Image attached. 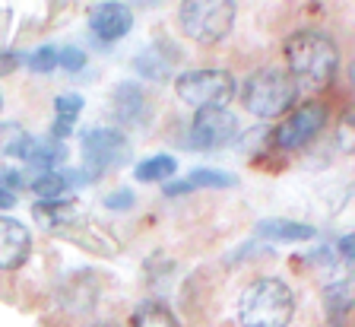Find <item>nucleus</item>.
Masks as SVG:
<instances>
[{"mask_svg": "<svg viewBox=\"0 0 355 327\" xmlns=\"http://www.w3.org/2000/svg\"><path fill=\"white\" fill-rule=\"evenodd\" d=\"M286 67L295 86L302 83L311 90H324L340 67V48L327 32L298 29L286 38Z\"/></svg>", "mask_w": 355, "mask_h": 327, "instance_id": "obj_1", "label": "nucleus"}, {"mask_svg": "<svg viewBox=\"0 0 355 327\" xmlns=\"http://www.w3.org/2000/svg\"><path fill=\"white\" fill-rule=\"evenodd\" d=\"M292 315H295V296L276 276L254 280L238 302V321L244 327H286Z\"/></svg>", "mask_w": 355, "mask_h": 327, "instance_id": "obj_2", "label": "nucleus"}, {"mask_svg": "<svg viewBox=\"0 0 355 327\" xmlns=\"http://www.w3.org/2000/svg\"><path fill=\"white\" fill-rule=\"evenodd\" d=\"M178 23L197 45H219L235 26V0H184Z\"/></svg>", "mask_w": 355, "mask_h": 327, "instance_id": "obj_3", "label": "nucleus"}, {"mask_svg": "<svg viewBox=\"0 0 355 327\" xmlns=\"http://www.w3.org/2000/svg\"><path fill=\"white\" fill-rule=\"evenodd\" d=\"M295 99H298L295 80H292L286 70H276V67L251 74L241 90L244 108L251 115H257V118H276V115H282L286 108H292Z\"/></svg>", "mask_w": 355, "mask_h": 327, "instance_id": "obj_4", "label": "nucleus"}, {"mask_svg": "<svg viewBox=\"0 0 355 327\" xmlns=\"http://www.w3.org/2000/svg\"><path fill=\"white\" fill-rule=\"evenodd\" d=\"M175 92L193 108H222L235 96V76L229 70H187L175 80Z\"/></svg>", "mask_w": 355, "mask_h": 327, "instance_id": "obj_5", "label": "nucleus"}, {"mask_svg": "<svg viewBox=\"0 0 355 327\" xmlns=\"http://www.w3.org/2000/svg\"><path fill=\"white\" fill-rule=\"evenodd\" d=\"M83 153H86V175L98 178L102 171L124 162V156L130 153V143H127V137L121 131L92 127L89 134H83Z\"/></svg>", "mask_w": 355, "mask_h": 327, "instance_id": "obj_6", "label": "nucleus"}, {"mask_svg": "<svg viewBox=\"0 0 355 327\" xmlns=\"http://www.w3.org/2000/svg\"><path fill=\"white\" fill-rule=\"evenodd\" d=\"M324 124H327V108L320 102H308L276 127L273 140L279 149H302L324 131Z\"/></svg>", "mask_w": 355, "mask_h": 327, "instance_id": "obj_7", "label": "nucleus"}, {"mask_svg": "<svg viewBox=\"0 0 355 327\" xmlns=\"http://www.w3.org/2000/svg\"><path fill=\"white\" fill-rule=\"evenodd\" d=\"M238 131V121L229 108H197L191 124V146L193 149H219L232 143Z\"/></svg>", "mask_w": 355, "mask_h": 327, "instance_id": "obj_8", "label": "nucleus"}, {"mask_svg": "<svg viewBox=\"0 0 355 327\" xmlns=\"http://www.w3.org/2000/svg\"><path fill=\"white\" fill-rule=\"evenodd\" d=\"M10 156L29 162L32 169H38L44 175V171H54L67 159V146L58 140H35V137L22 134L19 140L10 146Z\"/></svg>", "mask_w": 355, "mask_h": 327, "instance_id": "obj_9", "label": "nucleus"}, {"mask_svg": "<svg viewBox=\"0 0 355 327\" xmlns=\"http://www.w3.org/2000/svg\"><path fill=\"white\" fill-rule=\"evenodd\" d=\"M29 229L13 216H0V270H19L29 260Z\"/></svg>", "mask_w": 355, "mask_h": 327, "instance_id": "obj_10", "label": "nucleus"}, {"mask_svg": "<svg viewBox=\"0 0 355 327\" xmlns=\"http://www.w3.org/2000/svg\"><path fill=\"white\" fill-rule=\"evenodd\" d=\"M130 26H133L130 7L118 3V0H105V3H98V7L89 13V29L96 32V38H102V42H118V38H124L127 32H130Z\"/></svg>", "mask_w": 355, "mask_h": 327, "instance_id": "obj_11", "label": "nucleus"}, {"mask_svg": "<svg viewBox=\"0 0 355 327\" xmlns=\"http://www.w3.org/2000/svg\"><path fill=\"white\" fill-rule=\"evenodd\" d=\"M254 235L270 238V242H308V238H314L318 232H314V226L292 223V219H260Z\"/></svg>", "mask_w": 355, "mask_h": 327, "instance_id": "obj_12", "label": "nucleus"}, {"mask_svg": "<svg viewBox=\"0 0 355 327\" xmlns=\"http://www.w3.org/2000/svg\"><path fill=\"white\" fill-rule=\"evenodd\" d=\"M235 175L229 171H219V169H197L191 171L184 181H178V185H165V194L168 197H178V194H191L197 187H235Z\"/></svg>", "mask_w": 355, "mask_h": 327, "instance_id": "obj_13", "label": "nucleus"}, {"mask_svg": "<svg viewBox=\"0 0 355 327\" xmlns=\"http://www.w3.org/2000/svg\"><path fill=\"white\" fill-rule=\"evenodd\" d=\"M83 112V99L73 92H64V96L54 99V124H51V140H64V137L73 134V124Z\"/></svg>", "mask_w": 355, "mask_h": 327, "instance_id": "obj_14", "label": "nucleus"}, {"mask_svg": "<svg viewBox=\"0 0 355 327\" xmlns=\"http://www.w3.org/2000/svg\"><path fill=\"white\" fill-rule=\"evenodd\" d=\"M73 181L83 185V181H89V175L86 171H44V175H38L29 187L42 197V201H60V194L73 185Z\"/></svg>", "mask_w": 355, "mask_h": 327, "instance_id": "obj_15", "label": "nucleus"}, {"mask_svg": "<svg viewBox=\"0 0 355 327\" xmlns=\"http://www.w3.org/2000/svg\"><path fill=\"white\" fill-rule=\"evenodd\" d=\"M32 210H35L38 223L48 226V229H64V226H70V223L80 219L76 203H70V201H38Z\"/></svg>", "mask_w": 355, "mask_h": 327, "instance_id": "obj_16", "label": "nucleus"}, {"mask_svg": "<svg viewBox=\"0 0 355 327\" xmlns=\"http://www.w3.org/2000/svg\"><path fill=\"white\" fill-rule=\"evenodd\" d=\"M175 169H178V162L162 153V156H149V159H143V162H137L133 178L137 181H165L175 175Z\"/></svg>", "mask_w": 355, "mask_h": 327, "instance_id": "obj_17", "label": "nucleus"}, {"mask_svg": "<svg viewBox=\"0 0 355 327\" xmlns=\"http://www.w3.org/2000/svg\"><path fill=\"white\" fill-rule=\"evenodd\" d=\"M133 327H181L162 302H143L133 312Z\"/></svg>", "mask_w": 355, "mask_h": 327, "instance_id": "obj_18", "label": "nucleus"}, {"mask_svg": "<svg viewBox=\"0 0 355 327\" xmlns=\"http://www.w3.org/2000/svg\"><path fill=\"white\" fill-rule=\"evenodd\" d=\"M143 112V92L140 86H130V83H124L118 90V115L127 121H137Z\"/></svg>", "mask_w": 355, "mask_h": 327, "instance_id": "obj_19", "label": "nucleus"}, {"mask_svg": "<svg viewBox=\"0 0 355 327\" xmlns=\"http://www.w3.org/2000/svg\"><path fill=\"white\" fill-rule=\"evenodd\" d=\"M327 312H330V321H343L349 312V286L346 283H333L327 290Z\"/></svg>", "mask_w": 355, "mask_h": 327, "instance_id": "obj_20", "label": "nucleus"}, {"mask_svg": "<svg viewBox=\"0 0 355 327\" xmlns=\"http://www.w3.org/2000/svg\"><path fill=\"white\" fill-rule=\"evenodd\" d=\"M26 64H29V70H35V74H48V70L58 67V48H54V45L38 48L35 54H29V58H26Z\"/></svg>", "mask_w": 355, "mask_h": 327, "instance_id": "obj_21", "label": "nucleus"}, {"mask_svg": "<svg viewBox=\"0 0 355 327\" xmlns=\"http://www.w3.org/2000/svg\"><path fill=\"white\" fill-rule=\"evenodd\" d=\"M58 67L76 74V70L86 67V54H83L80 48H58Z\"/></svg>", "mask_w": 355, "mask_h": 327, "instance_id": "obj_22", "label": "nucleus"}, {"mask_svg": "<svg viewBox=\"0 0 355 327\" xmlns=\"http://www.w3.org/2000/svg\"><path fill=\"white\" fill-rule=\"evenodd\" d=\"M133 194L130 191H114L105 197V210H130Z\"/></svg>", "mask_w": 355, "mask_h": 327, "instance_id": "obj_23", "label": "nucleus"}, {"mask_svg": "<svg viewBox=\"0 0 355 327\" xmlns=\"http://www.w3.org/2000/svg\"><path fill=\"white\" fill-rule=\"evenodd\" d=\"M19 137H22V134H19V124L0 127V149H3V153H10V146H13Z\"/></svg>", "mask_w": 355, "mask_h": 327, "instance_id": "obj_24", "label": "nucleus"}, {"mask_svg": "<svg viewBox=\"0 0 355 327\" xmlns=\"http://www.w3.org/2000/svg\"><path fill=\"white\" fill-rule=\"evenodd\" d=\"M19 54H13V51H7V54H0V74H10L13 67H19Z\"/></svg>", "mask_w": 355, "mask_h": 327, "instance_id": "obj_25", "label": "nucleus"}, {"mask_svg": "<svg viewBox=\"0 0 355 327\" xmlns=\"http://www.w3.org/2000/svg\"><path fill=\"white\" fill-rule=\"evenodd\" d=\"M0 181H7V191L10 187H22L19 171H13V169H0Z\"/></svg>", "mask_w": 355, "mask_h": 327, "instance_id": "obj_26", "label": "nucleus"}, {"mask_svg": "<svg viewBox=\"0 0 355 327\" xmlns=\"http://www.w3.org/2000/svg\"><path fill=\"white\" fill-rule=\"evenodd\" d=\"M13 207H16V194L0 185V210H13Z\"/></svg>", "mask_w": 355, "mask_h": 327, "instance_id": "obj_27", "label": "nucleus"}, {"mask_svg": "<svg viewBox=\"0 0 355 327\" xmlns=\"http://www.w3.org/2000/svg\"><path fill=\"white\" fill-rule=\"evenodd\" d=\"M340 251L346 254V260H352V238H349V235L340 242Z\"/></svg>", "mask_w": 355, "mask_h": 327, "instance_id": "obj_28", "label": "nucleus"}, {"mask_svg": "<svg viewBox=\"0 0 355 327\" xmlns=\"http://www.w3.org/2000/svg\"><path fill=\"white\" fill-rule=\"evenodd\" d=\"M130 3H137V7H149V3H155V0H130Z\"/></svg>", "mask_w": 355, "mask_h": 327, "instance_id": "obj_29", "label": "nucleus"}, {"mask_svg": "<svg viewBox=\"0 0 355 327\" xmlns=\"http://www.w3.org/2000/svg\"><path fill=\"white\" fill-rule=\"evenodd\" d=\"M96 327H114V324H96Z\"/></svg>", "mask_w": 355, "mask_h": 327, "instance_id": "obj_30", "label": "nucleus"}, {"mask_svg": "<svg viewBox=\"0 0 355 327\" xmlns=\"http://www.w3.org/2000/svg\"><path fill=\"white\" fill-rule=\"evenodd\" d=\"M0 108H3V99H0Z\"/></svg>", "mask_w": 355, "mask_h": 327, "instance_id": "obj_31", "label": "nucleus"}]
</instances>
